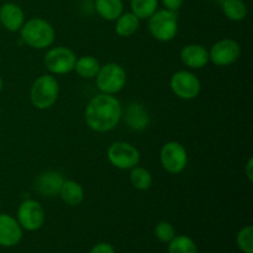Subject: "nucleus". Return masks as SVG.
<instances>
[{"label":"nucleus","mask_w":253,"mask_h":253,"mask_svg":"<svg viewBox=\"0 0 253 253\" xmlns=\"http://www.w3.org/2000/svg\"><path fill=\"white\" fill-rule=\"evenodd\" d=\"M123 118V106L115 95L99 94L88 103L84 113L86 125L95 132L114 130Z\"/></svg>","instance_id":"f257e3e1"},{"label":"nucleus","mask_w":253,"mask_h":253,"mask_svg":"<svg viewBox=\"0 0 253 253\" xmlns=\"http://www.w3.org/2000/svg\"><path fill=\"white\" fill-rule=\"evenodd\" d=\"M20 36L24 43L35 49H44L54 42L56 32L53 26L47 20L34 17L22 25Z\"/></svg>","instance_id":"f03ea898"},{"label":"nucleus","mask_w":253,"mask_h":253,"mask_svg":"<svg viewBox=\"0 0 253 253\" xmlns=\"http://www.w3.org/2000/svg\"><path fill=\"white\" fill-rule=\"evenodd\" d=\"M59 95V84L52 74L40 76L34 82L30 91L32 105L40 110H47L56 104Z\"/></svg>","instance_id":"7ed1b4c3"},{"label":"nucleus","mask_w":253,"mask_h":253,"mask_svg":"<svg viewBox=\"0 0 253 253\" xmlns=\"http://www.w3.org/2000/svg\"><path fill=\"white\" fill-rule=\"evenodd\" d=\"M148 30L157 41L168 42L175 37L178 32L177 11L162 9L157 10L148 17Z\"/></svg>","instance_id":"20e7f679"},{"label":"nucleus","mask_w":253,"mask_h":253,"mask_svg":"<svg viewBox=\"0 0 253 253\" xmlns=\"http://www.w3.org/2000/svg\"><path fill=\"white\" fill-rule=\"evenodd\" d=\"M126 72L123 66L118 63H106L100 66L98 74L95 77L96 86L104 94L120 93L126 84Z\"/></svg>","instance_id":"39448f33"},{"label":"nucleus","mask_w":253,"mask_h":253,"mask_svg":"<svg viewBox=\"0 0 253 253\" xmlns=\"http://www.w3.org/2000/svg\"><path fill=\"white\" fill-rule=\"evenodd\" d=\"M160 161L163 169L170 174L183 172L188 165V153L184 146L177 141H169L161 148Z\"/></svg>","instance_id":"423d86ee"},{"label":"nucleus","mask_w":253,"mask_h":253,"mask_svg":"<svg viewBox=\"0 0 253 253\" xmlns=\"http://www.w3.org/2000/svg\"><path fill=\"white\" fill-rule=\"evenodd\" d=\"M77 56L71 48L64 46L54 47L44 54L43 63L46 68L56 76L68 74L74 71Z\"/></svg>","instance_id":"0eeeda50"},{"label":"nucleus","mask_w":253,"mask_h":253,"mask_svg":"<svg viewBox=\"0 0 253 253\" xmlns=\"http://www.w3.org/2000/svg\"><path fill=\"white\" fill-rule=\"evenodd\" d=\"M108 160L119 169H132L140 163V152L131 143L118 141L108 148Z\"/></svg>","instance_id":"6e6552de"},{"label":"nucleus","mask_w":253,"mask_h":253,"mask_svg":"<svg viewBox=\"0 0 253 253\" xmlns=\"http://www.w3.org/2000/svg\"><path fill=\"white\" fill-rule=\"evenodd\" d=\"M170 90L175 96L183 100L195 99L202 91V83L194 73L189 71H178L169 82Z\"/></svg>","instance_id":"1a4fd4ad"},{"label":"nucleus","mask_w":253,"mask_h":253,"mask_svg":"<svg viewBox=\"0 0 253 253\" xmlns=\"http://www.w3.org/2000/svg\"><path fill=\"white\" fill-rule=\"evenodd\" d=\"M44 219H46V214H44L43 208L36 200H24L17 209L16 220L22 230H26V231L32 232L41 229L42 225L44 224Z\"/></svg>","instance_id":"9d476101"},{"label":"nucleus","mask_w":253,"mask_h":253,"mask_svg":"<svg viewBox=\"0 0 253 253\" xmlns=\"http://www.w3.org/2000/svg\"><path fill=\"white\" fill-rule=\"evenodd\" d=\"M241 56V47L235 40L224 39L212 44L209 51V61L215 66L226 67L234 64Z\"/></svg>","instance_id":"9b49d317"},{"label":"nucleus","mask_w":253,"mask_h":253,"mask_svg":"<svg viewBox=\"0 0 253 253\" xmlns=\"http://www.w3.org/2000/svg\"><path fill=\"white\" fill-rule=\"evenodd\" d=\"M64 177L57 170H46L37 175L35 180V189L43 197L53 198L59 194Z\"/></svg>","instance_id":"f8f14e48"},{"label":"nucleus","mask_w":253,"mask_h":253,"mask_svg":"<svg viewBox=\"0 0 253 253\" xmlns=\"http://www.w3.org/2000/svg\"><path fill=\"white\" fill-rule=\"evenodd\" d=\"M22 227L15 217L0 214V246L14 247L21 241Z\"/></svg>","instance_id":"ddd939ff"},{"label":"nucleus","mask_w":253,"mask_h":253,"mask_svg":"<svg viewBox=\"0 0 253 253\" xmlns=\"http://www.w3.org/2000/svg\"><path fill=\"white\" fill-rule=\"evenodd\" d=\"M0 24L10 32L20 31L25 24L24 10L15 2H4L0 6Z\"/></svg>","instance_id":"4468645a"},{"label":"nucleus","mask_w":253,"mask_h":253,"mask_svg":"<svg viewBox=\"0 0 253 253\" xmlns=\"http://www.w3.org/2000/svg\"><path fill=\"white\" fill-rule=\"evenodd\" d=\"M180 61L188 68L200 69L209 62V51L203 44H187L180 51Z\"/></svg>","instance_id":"2eb2a0df"},{"label":"nucleus","mask_w":253,"mask_h":253,"mask_svg":"<svg viewBox=\"0 0 253 253\" xmlns=\"http://www.w3.org/2000/svg\"><path fill=\"white\" fill-rule=\"evenodd\" d=\"M125 121L128 127L133 131H143L150 124V114L147 109L137 101H132L125 109Z\"/></svg>","instance_id":"dca6fc26"},{"label":"nucleus","mask_w":253,"mask_h":253,"mask_svg":"<svg viewBox=\"0 0 253 253\" xmlns=\"http://www.w3.org/2000/svg\"><path fill=\"white\" fill-rule=\"evenodd\" d=\"M58 195L67 205L77 207V205L83 203L84 189L78 182H76V180L64 179Z\"/></svg>","instance_id":"f3484780"},{"label":"nucleus","mask_w":253,"mask_h":253,"mask_svg":"<svg viewBox=\"0 0 253 253\" xmlns=\"http://www.w3.org/2000/svg\"><path fill=\"white\" fill-rule=\"evenodd\" d=\"M94 6L99 16L106 21H115L124 12L123 0H94Z\"/></svg>","instance_id":"a211bd4d"},{"label":"nucleus","mask_w":253,"mask_h":253,"mask_svg":"<svg viewBox=\"0 0 253 253\" xmlns=\"http://www.w3.org/2000/svg\"><path fill=\"white\" fill-rule=\"evenodd\" d=\"M140 27V19L133 12H123L115 20V32L121 37H130Z\"/></svg>","instance_id":"6ab92c4d"},{"label":"nucleus","mask_w":253,"mask_h":253,"mask_svg":"<svg viewBox=\"0 0 253 253\" xmlns=\"http://www.w3.org/2000/svg\"><path fill=\"white\" fill-rule=\"evenodd\" d=\"M100 69V63L93 56H82L77 58L74 64V71L79 77L84 79L95 78Z\"/></svg>","instance_id":"aec40b11"},{"label":"nucleus","mask_w":253,"mask_h":253,"mask_svg":"<svg viewBox=\"0 0 253 253\" xmlns=\"http://www.w3.org/2000/svg\"><path fill=\"white\" fill-rule=\"evenodd\" d=\"M222 12L231 21H242L246 19L247 5L244 0H224L221 4Z\"/></svg>","instance_id":"412c9836"},{"label":"nucleus","mask_w":253,"mask_h":253,"mask_svg":"<svg viewBox=\"0 0 253 253\" xmlns=\"http://www.w3.org/2000/svg\"><path fill=\"white\" fill-rule=\"evenodd\" d=\"M130 182L135 189L143 192V190H147L152 187L153 178L150 170L143 167H137L136 166V167H133L131 169Z\"/></svg>","instance_id":"4be33fe9"},{"label":"nucleus","mask_w":253,"mask_h":253,"mask_svg":"<svg viewBox=\"0 0 253 253\" xmlns=\"http://www.w3.org/2000/svg\"><path fill=\"white\" fill-rule=\"evenodd\" d=\"M168 253H198V246L192 237L175 235L168 244Z\"/></svg>","instance_id":"5701e85b"},{"label":"nucleus","mask_w":253,"mask_h":253,"mask_svg":"<svg viewBox=\"0 0 253 253\" xmlns=\"http://www.w3.org/2000/svg\"><path fill=\"white\" fill-rule=\"evenodd\" d=\"M131 12L140 20L148 19L158 10V0H130Z\"/></svg>","instance_id":"b1692460"},{"label":"nucleus","mask_w":253,"mask_h":253,"mask_svg":"<svg viewBox=\"0 0 253 253\" xmlns=\"http://www.w3.org/2000/svg\"><path fill=\"white\" fill-rule=\"evenodd\" d=\"M237 247L244 253H253V226L247 225L242 227L236 237Z\"/></svg>","instance_id":"393cba45"},{"label":"nucleus","mask_w":253,"mask_h":253,"mask_svg":"<svg viewBox=\"0 0 253 253\" xmlns=\"http://www.w3.org/2000/svg\"><path fill=\"white\" fill-rule=\"evenodd\" d=\"M155 236L162 244H169L175 236V230L170 222L160 221L155 227Z\"/></svg>","instance_id":"a878e982"},{"label":"nucleus","mask_w":253,"mask_h":253,"mask_svg":"<svg viewBox=\"0 0 253 253\" xmlns=\"http://www.w3.org/2000/svg\"><path fill=\"white\" fill-rule=\"evenodd\" d=\"M90 253H115V249L113 247V245L108 244V242H99L95 246H93Z\"/></svg>","instance_id":"bb28decb"},{"label":"nucleus","mask_w":253,"mask_h":253,"mask_svg":"<svg viewBox=\"0 0 253 253\" xmlns=\"http://www.w3.org/2000/svg\"><path fill=\"white\" fill-rule=\"evenodd\" d=\"M165 6V9L172 10V11H178L182 7L184 0H161Z\"/></svg>","instance_id":"cd10ccee"},{"label":"nucleus","mask_w":253,"mask_h":253,"mask_svg":"<svg viewBox=\"0 0 253 253\" xmlns=\"http://www.w3.org/2000/svg\"><path fill=\"white\" fill-rule=\"evenodd\" d=\"M245 173H246V175H247V178H249L250 182H252L253 180V160L252 158H250L249 162H247L246 168H245Z\"/></svg>","instance_id":"c85d7f7f"},{"label":"nucleus","mask_w":253,"mask_h":253,"mask_svg":"<svg viewBox=\"0 0 253 253\" xmlns=\"http://www.w3.org/2000/svg\"><path fill=\"white\" fill-rule=\"evenodd\" d=\"M1 90H2V78L1 76H0V93H1Z\"/></svg>","instance_id":"c756f323"},{"label":"nucleus","mask_w":253,"mask_h":253,"mask_svg":"<svg viewBox=\"0 0 253 253\" xmlns=\"http://www.w3.org/2000/svg\"><path fill=\"white\" fill-rule=\"evenodd\" d=\"M0 26H1V24H0Z\"/></svg>","instance_id":"7c9ffc66"}]
</instances>
